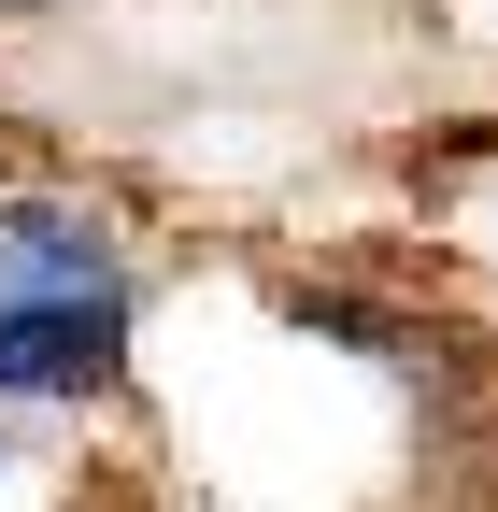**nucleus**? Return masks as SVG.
Masks as SVG:
<instances>
[{
    "label": "nucleus",
    "mask_w": 498,
    "mask_h": 512,
    "mask_svg": "<svg viewBox=\"0 0 498 512\" xmlns=\"http://www.w3.org/2000/svg\"><path fill=\"white\" fill-rule=\"evenodd\" d=\"M129 356V256L100 214H0V399H100Z\"/></svg>",
    "instance_id": "nucleus-1"
},
{
    "label": "nucleus",
    "mask_w": 498,
    "mask_h": 512,
    "mask_svg": "<svg viewBox=\"0 0 498 512\" xmlns=\"http://www.w3.org/2000/svg\"><path fill=\"white\" fill-rule=\"evenodd\" d=\"M0 470H15V456H0Z\"/></svg>",
    "instance_id": "nucleus-2"
}]
</instances>
